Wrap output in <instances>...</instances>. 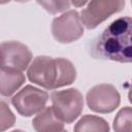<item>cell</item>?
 Returning <instances> with one entry per match:
<instances>
[{"mask_svg": "<svg viewBox=\"0 0 132 132\" xmlns=\"http://www.w3.org/2000/svg\"><path fill=\"white\" fill-rule=\"evenodd\" d=\"M132 21L130 16H122L111 22L97 36L90 47V54L96 59L130 63Z\"/></svg>", "mask_w": 132, "mask_h": 132, "instance_id": "6da1fadb", "label": "cell"}, {"mask_svg": "<svg viewBox=\"0 0 132 132\" xmlns=\"http://www.w3.org/2000/svg\"><path fill=\"white\" fill-rule=\"evenodd\" d=\"M28 78L46 90L71 85L76 78L74 65L64 58L37 56L28 66Z\"/></svg>", "mask_w": 132, "mask_h": 132, "instance_id": "7a4b0ae2", "label": "cell"}, {"mask_svg": "<svg viewBox=\"0 0 132 132\" xmlns=\"http://www.w3.org/2000/svg\"><path fill=\"white\" fill-rule=\"evenodd\" d=\"M53 109L56 116L65 124L74 122L84 109V97L74 88L54 91L51 94Z\"/></svg>", "mask_w": 132, "mask_h": 132, "instance_id": "3957f363", "label": "cell"}, {"mask_svg": "<svg viewBox=\"0 0 132 132\" xmlns=\"http://www.w3.org/2000/svg\"><path fill=\"white\" fill-rule=\"evenodd\" d=\"M125 6L123 0H95L87 3L80 11V22L87 29H95L113 13L121 11Z\"/></svg>", "mask_w": 132, "mask_h": 132, "instance_id": "277c9868", "label": "cell"}, {"mask_svg": "<svg viewBox=\"0 0 132 132\" xmlns=\"http://www.w3.org/2000/svg\"><path fill=\"white\" fill-rule=\"evenodd\" d=\"M89 108L99 113H109L121 103L118 89L110 84H100L91 88L86 96Z\"/></svg>", "mask_w": 132, "mask_h": 132, "instance_id": "5b68a950", "label": "cell"}, {"mask_svg": "<svg viewBox=\"0 0 132 132\" xmlns=\"http://www.w3.org/2000/svg\"><path fill=\"white\" fill-rule=\"evenodd\" d=\"M48 99V94L31 85L25 86L11 99V104L23 117H31L40 112Z\"/></svg>", "mask_w": 132, "mask_h": 132, "instance_id": "8992f818", "label": "cell"}, {"mask_svg": "<svg viewBox=\"0 0 132 132\" xmlns=\"http://www.w3.org/2000/svg\"><path fill=\"white\" fill-rule=\"evenodd\" d=\"M32 53L20 41H4L0 43V68L23 72L30 65Z\"/></svg>", "mask_w": 132, "mask_h": 132, "instance_id": "52a82bcc", "label": "cell"}, {"mask_svg": "<svg viewBox=\"0 0 132 132\" xmlns=\"http://www.w3.org/2000/svg\"><path fill=\"white\" fill-rule=\"evenodd\" d=\"M52 33L54 38L60 43H71L79 39L84 35L79 13L71 9L55 18L52 23Z\"/></svg>", "mask_w": 132, "mask_h": 132, "instance_id": "ba28073f", "label": "cell"}, {"mask_svg": "<svg viewBox=\"0 0 132 132\" xmlns=\"http://www.w3.org/2000/svg\"><path fill=\"white\" fill-rule=\"evenodd\" d=\"M36 132H61L64 130V123L56 116L52 106L44 107L32 121Z\"/></svg>", "mask_w": 132, "mask_h": 132, "instance_id": "9c48e42d", "label": "cell"}, {"mask_svg": "<svg viewBox=\"0 0 132 132\" xmlns=\"http://www.w3.org/2000/svg\"><path fill=\"white\" fill-rule=\"evenodd\" d=\"M24 82L25 75L23 72L0 68V94L2 96H11Z\"/></svg>", "mask_w": 132, "mask_h": 132, "instance_id": "30bf717a", "label": "cell"}, {"mask_svg": "<svg viewBox=\"0 0 132 132\" xmlns=\"http://www.w3.org/2000/svg\"><path fill=\"white\" fill-rule=\"evenodd\" d=\"M74 132H109L108 123L94 114L82 116L74 126Z\"/></svg>", "mask_w": 132, "mask_h": 132, "instance_id": "8fae6325", "label": "cell"}, {"mask_svg": "<svg viewBox=\"0 0 132 132\" xmlns=\"http://www.w3.org/2000/svg\"><path fill=\"white\" fill-rule=\"evenodd\" d=\"M132 109L130 106H125L119 110L113 120L114 132H132Z\"/></svg>", "mask_w": 132, "mask_h": 132, "instance_id": "7c38bea8", "label": "cell"}, {"mask_svg": "<svg viewBox=\"0 0 132 132\" xmlns=\"http://www.w3.org/2000/svg\"><path fill=\"white\" fill-rule=\"evenodd\" d=\"M15 123V116L9 108L8 104L0 100V132L11 128Z\"/></svg>", "mask_w": 132, "mask_h": 132, "instance_id": "4fadbf2b", "label": "cell"}, {"mask_svg": "<svg viewBox=\"0 0 132 132\" xmlns=\"http://www.w3.org/2000/svg\"><path fill=\"white\" fill-rule=\"evenodd\" d=\"M37 3L52 14L68 9L71 4L69 1H37Z\"/></svg>", "mask_w": 132, "mask_h": 132, "instance_id": "5bb4252c", "label": "cell"}, {"mask_svg": "<svg viewBox=\"0 0 132 132\" xmlns=\"http://www.w3.org/2000/svg\"><path fill=\"white\" fill-rule=\"evenodd\" d=\"M87 3L88 2H86V1H82V2H75V1H73V2H71V4H73L75 6H82V5L87 4Z\"/></svg>", "mask_w": 132, "mask_h": 132, "instance_id": "9a60e30c", "label": "cell"}, {"mask_svg": "<svg viewBox=\"0 0 132 132\" xmlns=\"http://www.w3.org/2000/svg\"><path fill=\"white\" fill-rule=\"evenodd\" d=\"M11 132H25V131L20 130V129H16V130H13V131H11Z\"/></svg>", "mask_w": 132, "mask_h": 132, "instance_id": "2e32d148", "label": "cell"}, {"mask_svg": "<svg viewBox=\"0 0 132 132\" xmlns=\"http://www.w3.org/2000/svg\"><path fill=\"white\" fill-rule=\"evenodd\" d=\"M61 132H68V131H66V130H63V131H61Z\"/></svg>", "mask_w": 132, "mask_h": 132, "instance_id": "e0dca14e", "label": "cell"}]
</instances>
